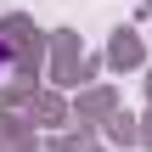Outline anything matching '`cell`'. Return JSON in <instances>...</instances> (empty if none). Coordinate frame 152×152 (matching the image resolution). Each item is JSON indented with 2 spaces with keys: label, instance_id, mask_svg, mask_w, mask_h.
I'll list each match as a JSON object with an SVG mask.
<instances>
[{
  "label": "cell",
  "instance_id": "obj_1",
  "mask_svg": "<svg viewBox=\"0 0 152 152\" xmlns=\"http://www.w3.org/2000/svg\"><path fill=\"white\" fill-rule=\"evenodd\" d=\"M6 68H11V51H6V45H0V79H6Z\"/></svg>",
  "mask_w": 152,
  "mask_h": 152
}]
</instances>
